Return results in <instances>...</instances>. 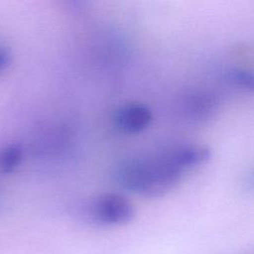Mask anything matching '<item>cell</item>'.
Here are the masks:
<instances>
[{
    "label": "cell",
    "mask_w": 254,
    "mask_h": 254,
    "mask_svg": "<svg viewBox=\"0 0 254 254\" xmlns=\"http://www.w3.org/2000/svg\"><path fill=\"white\" fill-rule=\"evenodd\" d=\"M184 173L168 150L151 157L128 159L118 167L116 178L119 185L127 190L154 197L175 189Z\"/></svg>",
    "instance_id": "1"
},
{
    "label": "cell",
    "mask_w": 254,
    "mask_h": 254,
    "mask_svg": "<svg viewBox=\"0 0 254 254\" xmlns=\"http://www.w3.org/2000/svg\"><path fill=\"white\" fill-rule=\"evenodd\" d=\"M92 218L100 224L118 226L128 223L134 217L132 203L118 193H103L91 203Z\"/></svg>",
    "instance_id": "2"
},
{
    "label": "cell",
    "mask_w": 254,
    "mask_h": 254,
    "mask_svg": "<svg viewBox=\"0 0 254 254\" xmlns=\"http://www.w3.org/2000/svg\"><path fill=\"white\" fill-rule=\"evenodd\" d=\"M151 109L140 102H128L120 106L114 115V123L118 129L126 133H138L152 123Z\"/></svg>",
    "instance_id": "3"
},
{
    "label": "cell",
    "mask_w": 254,
    "mask_h": 254,
    "mask_svg": "<svg viewBox=\"0 0 254 254\" xmlns=\"http://www.w3.org/2000/svg\"><path fill=\"white\" fill-rule=\"evenodd\" d=\"M217 105L218 100L214 93L207 90H195L186 96L183 109L190 120L203 121L212 116Z\"/></svg>",
    "instance_id": "4"
},
{
    "label": "cell",
    "mask_w": 254,
    "mask_h": 254,
    "mask_svg": "<svg viewBox=\"0 0 254 254\" xmlns=\"http://www.w3.org/2000/svg\"><path fill=\"white\" fill-rule=\"evenodd\" d=\"M169 150L176 165L184 172L205 163L211 155L208 147L198 144L179 145Z\"/></svg>",
    "instance_id": "5"
},
{
    "label": "cell",
    "mask_w": 254,
    "mask_h": 254,
    "mask_svg": "<svg viewBox=\"0 0 254 254\" xmlns=\"http://www.w3.org/2000/svg\"><path fill=\"white\" fill-rule=\"evenodd\" d=\"M22 158L23 151L19 145L6 146L0 152V172L3 174L12 173L20 165Z\"/></svg>",
    "instance_id": "6"
},
{
    "label": "cell",
    "mask_w": 254,
    "mask_h": 254,
    "mask_svg": "<svg viewBox=\"0 0 254 254\" xmlns=\"http://www.w3.org/2000/svg\"><path fill=\"white\" fill-rule=\"evenodd\" d=\"M229 80L237 87L245 90L253 89V75L248 70L235 68L229 72Z\"/></svg>",
    "instance_id": "7"
},
{
    "label": "cell",
    "mask_w": 254,
    "mask_h": 254,
    "mask_svg": "<svg viewBox=\"0 0 254 254\" xmlns=\"http://www.w3.org/2000/svg\"><path fill=\"white\" fill-rule=\"evenodd\" d=\"M10 62H11V55L9 50L4 46L0 45V73L5 71L9 67Z\"/></svg>",
    "instance_id": "8"
}]
</instances>
